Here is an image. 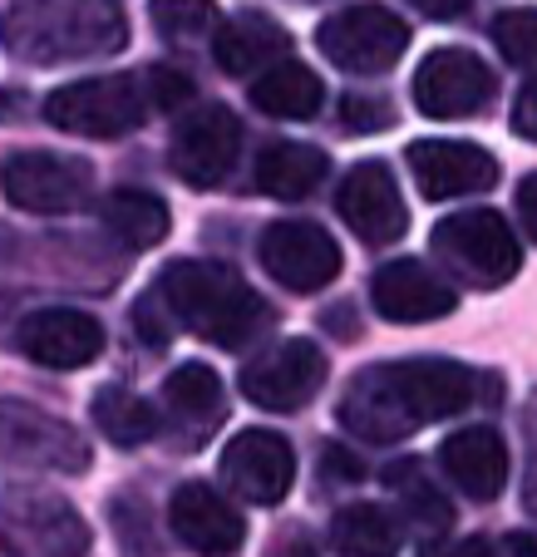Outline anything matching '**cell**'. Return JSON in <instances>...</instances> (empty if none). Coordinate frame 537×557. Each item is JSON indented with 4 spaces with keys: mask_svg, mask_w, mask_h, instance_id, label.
Instances as JSON below:
<instances>
[{
    "mask_svg": "<svg viewBox=\"0 0 537 557\" xmlns=\"http://www.w3.org/2000/svg\"><path fill=\"white\" fill-rule=\"evenodd\" d=\"M484 375L444 356H414L395 366H370L350 380L340 424L365 444H400L420 424L464 414L478 400Z\"/></svg>",
    "mask_w": 537,
    "mask_h": 557,
    "instance_id": "6da1fadb",
    "label": "cell"
},
{
    "mask_svg": "<svg viewBox=\"0 0 537 557\" xmlns=\"http://www.w3.org/2000/svg\"><path fill=\"white\" fill-rule=\"evenodd\" d=\"M159 292L183 331H192L198 341H212L222 350H242L247 341H257L272 326V306L222 262L183 257L159 276Z\"/></svg>",
    "mask_w": 537,
    "mask_h": 557,
    "instance_id": "7a4b0ae2",
    "label": "cell"
},
{
    "mask_svg": "<svg viewBox=\"0 0 537 557\" xmlns=\"http://www.w3.org/2000/svg\"><path fill=\"white\" fill-rule=\"evenodd\" d=\"M434 257L449 276L478 286V292H498L517 276L523 267V247H517L513 227L503 222V212L494 208H464L444 218L434 227Z\"/></svg>",
    "mask_w": 537,
    "mask_h": 557,
    "instance_id": "3957f363",
    "label": "cell"
},
{
    "mask_svg": "<svg viewBox=\"0 0 537 557\" xmlns=\"http://www.w3.org/2000/svg\"><path fill=\"white\" fill-rule=\"evenodd\" d=\"M148 95L128 74H99V79H74L45 99V119L64 134L79 138H118L134 134L148 114Z\"/></svg>",
    "mask_w": 537,
    "mask_h": 557,
    "instance_id": "277c9868",
    "label": "cell"
},
{
    "mask_svg": "<svg viewBox=\"0 0 537 557\" xmlns=\"http://www.w3.org/2000/svg\"><path fill=\"white\" fill-rule=\"evenodd\" d=\"M316 45L346 74H385L410 50V25L385 5H346L321 21Z\"/></svg>",
    "mask_w": 537,
    "mask_h": 557,
    "instance_id": "5b68a950",
    "label": "cell"
},
{
    "mask_svg": "<svg viewBox=\"0 0 537 557\" xmlns=\"http://www.w3.org/2000/svg\"><path fill=\"white\" fill-rule=\"evenodd\" d=\"M89 193H95V169L85 158L25 148V153H11V163H5V198L21 212H40V218L79 212L89 202Z\"/></svg>",
    "mask_w": 537,
    "mask_h": 557,
    "instance_id": "8992f818",
    "label": "cell"
},
{
    "mask_svg": "<svg viewBox=\"0 0 537 557\" xmlns=\"http://www.w3.org/2000/svg\"><path fill=\"white\" fill-rule=\"evenodd\" d=\"M326 375H330L326 350H321L316 341L296 336V341L272 346L266 356L247 360L242 366V395L252 405H262V410L286 414V410L311 405V395L326 385Z\"/></svg>",
    "mask_w": 537,
    "mask_h": 557,
    "instance_id": "52a82bcc",
    "label": "cell"
},
{
    "mask_svg": "<svg viewBox=\"0 0 537 557\" xmlns=\"http://www.w3.org/2000/svg\"><path fill=\"white\" fill-rule=\"evenodd\" d=\"M498 95V74L474 50H434L414 70V104L429 119H469Z\"/></svg>",
    "mask_w": 537,
    "mask_h": 557,
    "instance_id": "ba28073f",
    "label": "cell"
},
{
    "mask_svg": "<svg viewBox=\"0 0 537 557\" xmlns=\"http://www.w3.org/2000/svg\"><path fill=\"white\" fill-rule=\"evenodd\" d=\"M242 153V124L227 104H202L173 128V173L192 188H217Z\"/></svg>",
    "mask_w": 537,
    "mask_h": 557,
    "instance_id": "9c48e42d",
    "label": "cell"
},
{
    "mask_svg": "<svg viewBox=\"0 0 537 557\" xmlns=\"http://www.w3.org/2000/svg\"><path fill=\"white\" fill-rule=\"evenodd\" d=\"M40 553V557H85L89 528L64 498L15 488L5 494V557Z\"/></svg>",
    "mask_w": 537,
    "mask_h": 557,
    "instance_id": "30bf717a",
    "label": "cell"
},
{
    "mask_svg": "<svg viewBox=\"0 0 537 557\" xmlns=\"http://www.w3.org/2000/svg\"><path fill=\"white\" fill-rule=\"evenodd\" d=\"M262 267L286 292H326L340 276V247L316 222H272L262 232Z\"/></svg>",
    "mask_w": 537,
    "mask_h": 557,
    "instance_id": "8fae6325",
    "label": "cell"
},
{
    "mask_svg": "<svg viewBox=\"0 0 537 557\" xmlns=\"http://www.w3.org/2000/svg\"><path fill=\"white\" fill-rule=\"evenodd\" d=\"M15 350L50 370H85L104 356V326L89 311H74V306H45V311L21 315Z\"/></svg>",
    "mask_w": 537,
    "mask_h": 557,
    "instance_id": "7c38bea8",
    "label": "cell"
},
{
    "mask_svg": "<svg viewBox=\"0 0 537 557\" xmlns=\"http://www.w3.org/2000/svg\"><path fill=\"white\" fill-rule=\"evenodd\" d=\"M336 208H340V218H346V227L370 247L400 243L404 227H410L400 183H395V173L385 169L379 158H365V163H355V169L346 173V183H340V193H336Z\"/></svg>",
    "mask_w": 537,
    "mask_h": 557,
    "instance_id": "4fadbf2b",
    "label": "cell"
},
{
    "mask_svg": "<svg viewBox=\"0 0 537 557\" xmlns=\"http://www.w3.org/2000/svg\"><path fill=\"white\" fill-rule=\"evenodd\" d=\"M404 158H410L414 188L434 202L488 193L498 183V158L478 144H464V138H420Z\"/></svg>",
    "mask_w": 537,
    "mask_h": 557,
    "instance_id": "5bb4252c",
    "label": "cell"
},
{
    "mask_svg": "<svg viewBox=\"0 0 537 557\" xmlns=\"http://www.w3.org/2000/svg\"><path fill=\"white\" fill-rule=\"evenodd\" d=\"M222 479L247 504H282L296 484V454L282 434L247 430L222 449Z\"/></svg>",
    "mask_w": 537,
    "mask_h": 557,
    "instance_id": "9a60e30c",
    "label": "cell"
},
{
    "mask_svg": "<svg viewBox=\"0 0 537 557\" xmlns=\"http://www.w3.org/2000/svg\"><path fill=\"white\" fill-rule=\"evenodd\" d=\"M370 301L385 321L395 326H424V321H444L453 315L459 296L444 276H434L424 262H385L370 282Z\"/></svg>",
    "mask_w": 537,
    "mask_h": 557,
    "instance_id": "2e32d148",
    "label": "cell"
},
{
    "mask_svg": "<svg viewBox=\"0 0 537 557\" xmlns=\"http://www.w3.org/2000/svg\"><path fill=\"white\" fill-rule=\"evenodd\" d=\"M168 528L178 533V543H188L202 557H233L247 543V518L208 484H183L173 494Z\"/></svg>",
    "mask_w": 537,
    "mask_h": 557,
    "instance_id": "e0dca14e",
    "label": "cell"
},
{
    "mask_svg": "<svg viewBox=\"0 0 537 557\" xmlns=\"http://www.w3.org/2000/svg\"><path fill=\"white\" fill-rule=\"evenodd\" d=\"M439 469L449 473L453 488H464L469 498L488 504V498L503 494L508 484V444L498 430L474 424V430H459L439 444Z\"/></svg>",
    "mask_w": 537,
    "mask_h": 557,
    "instance_id": "ac0fdd59",
    "label": "cell"
},
{
    "mask_svg": "<svg viewBox=\"0 0 537 557\" xmlns=\"http://www.w3.org/2000/svg\"><path fill=\"white\" fill-rule=\"evenodd\" d=\"M212 54H217V64L227 74H237V79H257V74H266L272 64L291 60V35H286L272 15L242 11L212 35Z\"/></svg>",
    "mask_w": 537,
    "mask_h": 557,
    "instance_id": "d6986e66",
    "label": "cell"
},
{
    "mask_svg": "<svg viewBox=\"0 0 537 557\" xmlns=\"http://www.w3.org/2000/svg\"><path fill=\"white\" fill-rule=\"evenodd\" d=\"M5 449L21 463H40V469H85L89 449L85 440L60 420L25 410V405H5Z\"/></svg>",
    "mask_w": 537,
    "mask_h": 557,
    "instance_id": "ffe728a7",
    "label": "cell"
},
{
    "mask_svg": "<svg viewBox=\"0 0 537 557\" xmlns=\"http://www.w3.org/2000/svg\"><path fill=\"white\" fill-rule=\"evenodd\" d=\"M326 169L330 158L311 144H266L262 158H257V188L266 198H282V202H296V198H311V193L326 183Z\"/></svg>",
    "mask_w": 537,
    "mask_h": 557,
    "instance_id": "44dd1931",
    "label": "cell"
},
{
    "mask_svg": "<svg viewBox=\"0 0 537 557\" xmlns=\"http://www.w3.org/2000/svg\"><path fill=\"white\" fill-rule=\"evenodd\" d=\"M385 488L400 498L404 528H410L414 537H439V533H449L453 508H449V498L439 494V484H434L429 473H424L420 459L390 463V469H385Z\"/></svg>",
    "mask_w": 537,
    "mask_h": 557,
    "instance_id": "7402d4cb",
    "label": "cell"
},
{
    "mask_svg": "<svg viewBox=\"0 0 537 557\" xmlns=\"http://www.w3.org/2000/svg\"><path fill=\"white\" fill-rule=\"evenodd\" d=\"M252 104L272 119H311L326 104V89H321L316 70H305L301 60H282L252 79Z\"/></svg>",
    "mask_w": 537,
    "mask_h": 557,
    "instance_id": "603a6c76",
    "label": "cell"
},
{
    "mask_svg": "<svg viewBox=\"0 0 537 557\" xmlns=\"http://www.w3.org/2000/svg\"><path fill=\"white\" fill-rule=\"evenodd\" d=\"M330 543L340 557H400L404 523L379 504H346L336 513Z\"/></svg>",
    "mask_w": 537,
    "mask_h": 557,
    "instance_id": "cb8c5ba5",
    "label": "cell"
},
{
    "mask_svg": "<svg viewBox=\"0 0 537 557\" xmlns=\"http://www.w3.org/2000/svg\"><path fill=\"white\" fill-rule=\"evenodd\" d=\"M104 227L118 247L148 252V247H159L168 237V208H163V198H153L143 188H118L104 202Z\"/></svg>",
    "mask_w": 537,
    "mask_h": 557,
    "instance_id": "d4e9b609",
    "label": "cell"
},
{
    "mask_svg": "<svg viewBox=\"0 0 537 557\" xmlns=\"http://www.w3.org/2000/svg\"><path fill=\"white\" fill-rule=\"evenodd\" d=\"M89 414H95V430L109 434V444H118V449H138V444L159 434V414L148 410L138 395H128L124 385H99Z\"/></svg>",
    "mask_w": 537,
    "mask_h": 557,
    "instance_id": "484cf974",
    "label": "cell"
},
{
    "mask_svg": "<svg viewBox=\"0 0 537 557\" xmlns=\"http://www.w3.org/2000/svg\"><path fill=\"white\" fill-rule=\"evenodd\" d=\"M163 400L178 414L183 424H217L222 410H227V395H222V375L212 366H178L168 380H163Z\"/></svg>",
    "mask_w": 537,
    "mask_h": 557,
    "instance_id": "4316f807",
    "label": "cell"
},
{
    "mask_svg": "<svg viewBox=\"0 0 537 557\" xmlns=\"http://www.w3.org/2000/svg\"><path fill=\"white\" fill-rule=\"evenodd\" d=\"M148 21L178 45L208 40L217 30V0H148Z\"/></svg>",
    "mask_w": 537,
    "mask_h": 557,
    "instance_id": "83f0119b",
    "label": "cell"
},
{
    "mask_svg": "<svg viewBox=\"0 0 537 557\" xmlns=\"http://www.w3.org/2000/svg\"><path fill=\"white\" fill-rule=\"evenodd\" d=\"M494 45L508 64L537 70V11H503L494 21Z\"/></svg>",
    "mask_w": 537,
    "mask_h": 557,
    "instance_id": "f1b7e54d",
    "label": "cell"
},
{
    "mask_svg": "<svg viewBox=\"0 0 537 557\" xmlns=\"http://www.w3.org/2000/svg\"><path fill=\"white\" fill-rule=\"evenodd\" d=\"M340 124L346 134H385L395 124V104L385 95H346L340 99Z\"/></svg>",
    "mask_w": 537,
    "mask_h": 557,
    "instance_id": "f546056e",
    "label": "cell"
},
{
    "mask_svg": "<svg viewBox=\"0 0 537 557\" xmlns=\"http://www.w3.org/2000/svg\"><path fill=\"white\" fill-rule=\"evenodd\" d=\"M134 331L148 341V346H168L173 331H178V321H173L168 301H163V292L153 286V292H143L134 301Z\"/></svg>",
    "mask_w": 537,
    "mask_h": 557,
    "instance_id": "4dcf8cb0",
    "label": "cell"
},
{
    "mask_svg": "<svg viewBox=\"0 0 537 557\" xmlns=\"http://www.w3.org/2000/svg\"><path fill=\"white\" fill-rule=\"evenodd\" d=\"M143 85H148V104L153 109H183L192 99V79L183 70H173V64H153L143 74Z\"/></svg>",
    "mask_w": 537,
    "mask_h": 557,
    "instance_id": "1f68e13d",
    "label": "cell"
},
{
    "mask_svg": "<svg viewBox=\"0 0 537 557\" xmlns=\"http://www.w3.org/2000/svg\"><path fill=\"white\" fill-rule=\"evenodd\" d=\"M523 444H527V463H523V504L537 518V395L523 410Z\"/></svg>",
    "mask_w": 537,
    "mask_h": 557,
    "instance_id": "d6a6232c",
    "label": "cell"
},
{
    "mask_svg": "<svg viewBox=\"0 0 537 557\" xmlns=\"http://www.w3.org/2000/svg\"><path fill=\"white\" fill-rule=\"evenodd\" d=\"M321 473H330L336 484H360V479H365V463H360V454H350L346 444H326V449H321Z\"/></svg>",
    "mask_w": 537,
    "mask_h": 557,
    "instance_id": "836d02e7",
    "label": "cell"
},
{
    "mask_svg": "<svg viewBox=\"0 0 537 557\" xmlns=\"http://www.w3.org/2000/svg\"><path fill=\"white\" fill-rule=\"evenodd\" d=\"M513 134L537 144V79H527V85L517 89V99H513Z\"/></svg>",
    "mask_w": 537,
    "mask_h": 557,
    "instance_id": "e575fe53",
    "label": "cell"
},
{
    "mask_svg": "<svg viewBox=\"0 0 537 557\" xmlns=\"http://www.w3.org/2000/svg\"><path fill=\"white\" fill-rule=\"evenodd\" d=\"M262 557H321V553H316V543H311L301 528H286V533H276L272 543H266Z\"/></svg>",
    "mask_w": 537,
    "mask_h": 557,
    "instance_id": "d590c367",
    "label": "cell"
},
{
    "mask_svg": "<svg viewBox=\"0 0 537 557\" xmlns=\"http://www.w3.org/2000/svg\"><path fill=\"white\" fill-rule=\"evenodd\" d=\"M517 218H523V232L537 243V173H527L517 183Z\"/></svg>",
    "mask_w": 537,
    "mask_h": 557,
    "instance_id": "8d00e7d4",
    "label": "cell"
},
{
    "mask_svg": "<svg viewBox=\"0 0 537 557\" xmlns=\"http://www.w3.org/2000/svg\"><path fill=\"white\" fill-rule=\"evenodd\" d=\"M424 557H498V553H494V543H488V537H464V543H449V547L434 543Z\"/></svg>",
    "mask_w": 537,
    "mask_h": 557,
    "instance_id": "74e56055",
    "label": "cell"
},
{
    "mask_svg": "<svg viewBox=\"0 0 537 557\" xmlns=\"http://www.w3.org/2000/svg\"><path fill=\"white\" fill-rule=\"evenodd\" d=\"M321 326H326L330 331V336H340V341H355V306H350V301H340V306H330V311L326 315H321Z\"/></svg>",
    "mask_w": 537,
    "mask_h": 557,
    "instance_id": "f35d334b",
    "label": "cell"
},
{
    "mask_svg": "<svg viewBox=\"0 0 537 557\" xmlns=\"http://www.w3.org/2000/svg\"><path fill=\"white\" fill-rule=\"evenodd\" d=\"M420 15H429V21H459V15L469 11V0H410Z\"/></svg>",
    "mask_w": 537,
    "mask_h": 557,
    "instance_id": "ab89813d",
    "label": "cell"
},
{
    "mask_svg": "<svg viewBox=\"0 0 537 557\" xmlns=\"http://www.w3.org/2000/svg\"><path fill=\"white\" fill-rule=\"evenodd\" d=\"M498 557H537V537L508 533V537H503V553H498Z\"/></svg>",
    "mask_w": 537,
    "mask_h": 557,
    "instance_id": "60d3db41",
    "label": "cell"
}]
</instances>
